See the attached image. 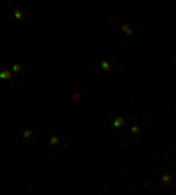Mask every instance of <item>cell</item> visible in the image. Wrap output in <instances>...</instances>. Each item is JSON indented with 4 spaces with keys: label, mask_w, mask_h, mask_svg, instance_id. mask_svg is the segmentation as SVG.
<instances>
[{
    "label": "cell",
    "mask_w": 176,
    "mask_h": 195,
    "mask_svg": "<svg viewBox=\"0 0 176 195\" xmlns=\"http://www.w3.org/2000/svg\"><path fill=\"white\" fill-rule=\"evenodd\" d=\"M100 67H102L104 72H109V70H111V63H109L108 60H102V61H100Z\"/></svg>",
    "instance_id": "6"
},
{
    "label": "cell",
    "mask_w": 176,
    "mask_h": 195,
    "mask_svg": "<svg viewBox=\"0 0 176 195\" xmlns=\"http://www.w3.org/2000/svg\"><path fill=\"white\" fill-rule=\"evenodd\" d=\"M58 142H60L58 137H55V136H51V137H49V146H56Z\"/></svg>",
    "instance_id": "9"
},
{
    "label": "cell",
    "mask_w": 176,
    "mask_h": 195,
    "mask_svg": "<svg viewBox=\"0 0 176 195\" xmlns=\"http://www.w3.org/2000/svg\"><path fill=\"white\" fill-rule=\"evenodd\" d=\"M21 70H23V65L21 63H14L13 65V72H21Z\"/></svg>",
    "instance_id": "10"
},
{
    "label": "cell",
    "mask_w": 176,
    "mask_h": 195,
    "mask_svg": "<svg viewBox=\"0 0 176 195\" xmlns=\"http://www.w3.org/2000/svg\"><path fill=\"white\" fill-rule=\"evenodd\" d=\"M130 134H141V127H139V125H134V127L130 128Z\"/></svg>",
    "instance_id": "11"
},
{
    "label": "cell",
    "mask_w": 176,
    "mask_h": 195,
    "mask_svg": "<svg viewBox=\"0 0 176 195\" xmlns=\"http://www.w3.org/2000/svg\"><path fill=\"white\" fill-rule=\"evenodd\" d=\"M13 14H14V18H16V19H19V21H25V18H27V16H25V13L21 11V9H14Z\"/></svg>",
    "instance_id": "3"
},
{
    "label": "cell",
    "mask_w": 176,
    "mask_h": 195,
    "mask_svg": "<svg viewBox=\"0 0 176 195\" xmlns=\"http://www.w3.org/2000/svg\"><path fill=\"white\" fill-rule=\"evenodd\" d=\"M21 136H23V139L28 141V139H32V137H34V130H32V128H25Z\"/></svg>",
    "instance_id": "5"
},
{
    "label": "cell",
    "mask_w": 176,
    "mask_h": 195,
    "mask_svg": "<svg viewBox=\"0 0 176 195\" xmlns=\"http://www.w3.org/2000/svg\"><path fill=\"white\" fill-rule=\"evenodd\" d=\"M11 77H13V70H0V79L9 81Z\"/></svg>",
    "instance_id": "4"
},
{
    "label": "cell",
    "mask_w": 176,
    "mask_h": 195,
    "mask_svg": "<svg viewBox=\"0 0 176 195\" xmlns=\"http://www.w3.org/2000/svg\"><path fill=\"white\" fill-rule=\"evenodd\" d=\"M171 181H173V176H171V174H164V176H162V183H164V184H171Z\"/></svg>",
    "instance_id": "8"
},
{
    "label": "cell",
    "mask_w": 176,
    "mask_h": 195,
    "mask_svg": "<svg viewBox=\"0 0 176 195\" xmlns=\"http://www.w3.org/2000/svg\"><path fill=\"white\" fill-rule=\"evenodd\" d=\"M120 30H122V32L125 34V35H129V37H132V35H134V30H132V28H130V25H127V23H123Z\"/></svg>",
    "instance_id": "2"
},
{
    "label": "cell",
    "mask_w": 176,
    "mask_h": 195,
    "mask_svg": "<svg viewBox=\"0 0 176 195\" xmlns=\"http://www.w3.org/2000/svg\"><path fill=\"white\" fill-rule=\"evenodd\" d=\"M70 100L72 102H79L81 100V91H72V93H70Z\"/></svg>",
    "instance_id": "7"
},
{
    "label": "cell",
    "mask_w": 176,
    "mask_h": 195,
    "mask_svg": "<svg viewBox=\"0 0 176 195\" xmlns=\"http://www.w3.org/2000/svg\"><path fill=\"white\" fill-rule=\"evenodd\" d=\"M123 125H125V118H122V116H116L115 120H113V127H115V128H122Z\"/></svg>",
    "instance_id": "1"
}]
</instances>
